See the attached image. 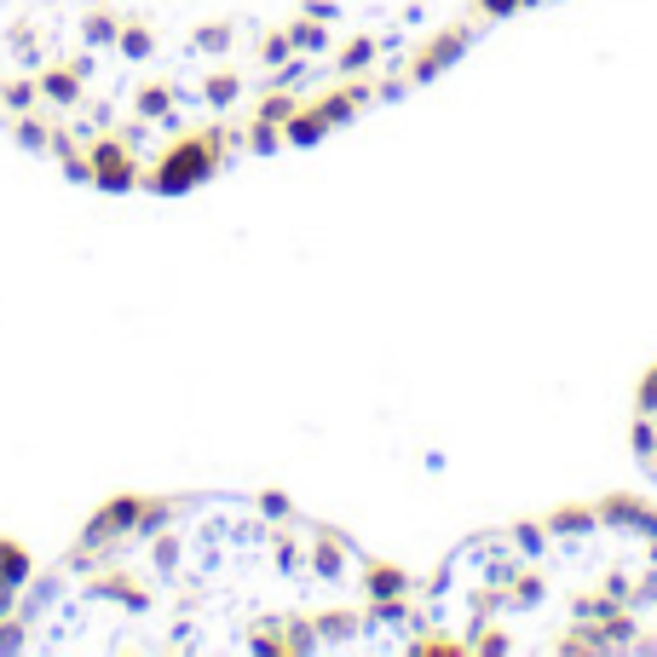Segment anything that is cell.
I'll return each instance as SVG.
<instances>
[{
	"label": "cell",
	"instance_id": "1",
	"mask_svg": "<svg viewBox=\"0 0 657 657\" xmlns=\"http://www.w3.org/2000/svg\"><path fill=\"white\" fill-rule=\"evenodd\" d=\"M231 157H243L237 121H208V128H196V133H173V144L157 157V168L144 173V191L150 196H185L196 185H208Z\"/></svg>",
	"mask_w": 657,
	"mask_h": 657
},
{
	"label": "cell",
	"instance_id": "2",
	"mask_svg": "<svg viewBox=\"0 0 657 657\" xmlns=\"http://www.w3.org/2000/svg\"><path fill=\"white\" fill-rule=\"evenodd\" d=\"M87 185L105 191V196H128L144 185V162H139V144L128 133H98L87 139Z\"/></svg>",
	"mask_w": 657,
	"mask_h": 657
},
{
	"label": "cell",
	"instance_id": "3",
	"mask_svg": "<svg viewBox=\"0 0 657 657\" xmlns=\"http://www.w3.org/2000/svg\"><path fill=\"white\" fill-rule=\"evenodd\" d=\"M364 553L352 548L346 530H328V525H312V548H306V577L317 583H346L352 571H358Z\"/></svg>",
	"mask_w": 657,
	"mask_h": 657
},
{
	"label": "cell",
	"instance_id": "4",
	"mask_svg": "<svg viewBox=\"0 0 657 657\" xmlns=\"http://www.w3.org/2000/svg\"><path fill=\"white\" fill-rule=\"evenodd\" d=\"M473 35L478 30H467V23H450V30H439L427 46H416V58L403 64V75H410V87H427V82H439V75L456 64L467 46H473Z\"/></svg>",
	"mask_w": 657,
	"mask_h": 657
},
{
	"label": "cell",
	"instance_id": "5",
	"mask_svg": "<svg viewBox=\"0 0 657 657\" xmlns=\"http://www.w3.org/2000/svg\"><path fill=\"white\" fill-rule=\"evenodd\" d=\"M87 75H93V58L82 53V58H64V64H41L35 69V82H41V105L46 110H75L87 98Z\"/></svg>",
	"mask_w": 657,
	"mask_h": 657
},
{
	"label": "cell",
	"instance_id": "6",
	"mask_svg": "<svg viewBox=\"0 0 657 657\" xmlns=\"http://www.w3.org/2000/svg\"><path fill=\"white\" fill-rule=\"evenodd\" d=\"M594 514H600V525L612 530V537H657V508L646 496H628V491H617V496H600L594 502Z\"/></svg>",
	"mask_w": 657,
	"mask_h": 657
},
{
	"label": "cell",
	"instance_id": "7",
	"mask_svg": "<svg viewBox=\"0 0 657 657\" xmlns=\"http://www.w3.org/2000/svg\"><path fill=\"white\" fill-rule=\"evenodd\" d=\"M7 133L30 150V157H53V139H58V110H23V116H7Z\"/></svg>",
	"mask_w": 657,
	"mask_h": 657
},
{
	"label": "cell",
	"instance_id": "8",
	"mask_svg": "<svg viewBox=\"0 0 657 657\" xmlns=\"http://www.w3.org/2000/svg\"><path fill=\"white\" fill-rule=\"evenodd\" d=\"M542 525H548V537L566 542V548H583L589 537H600L594 502H571V508H553V514H542Z\"/></svg>",
	"mask_w": 657,
	"mask_h": 657
},
{
	"label": "cell",
	"instance_id": "9",
	"mask_svg": "<svg viewBox=\"0 0 657 657\" xmlns=\"http://www.w3.org/2000/svg\"><path fill=\"white\" fill-rule=\"evenodd\" d=\"M387 46H398V35H352V41H341V53L328 58V75H341V82L346 75H369Z\"/></svg>",
	"mask_w": 657,
	"mask_h": 657
},
{
	"label": "cell",
	"instance_id": "10",
	"mask_svg": "<svg viewBox=\"0 0 657 657\" xmlns=\"http://www.w3.org/2000/svg\"><path fill=\"white\" fill-rule=\"evenodd\" d=\"M358 589H364V600H392V594H416V577L403 571V566H392V560H358Z\"/></svg>",
	"mask_w": 657,
	"mask_h": 657
},
{
	"label": "cell",
	"instance_id": "11",
	"mask_svg": "<svg viewBox=\"0 0 657 657\" xmlns=\"http://www.w3.org/2000/svg\"><path fill=\"white\" fill-rule=\"evenodd\" d=\"M93 594L128 605V612H150V605H157V594H150L139 577H121V571H98V577H93Z\"/></svg>",
	"mask_w": 657,
	"mask_h": 657
},
{
	"label": "cell",
	"instance_id": "12",
	"mask_svg": "<svg viewBox=\"0 0 657 657\" xmlns=\"http://www.w3.org/2000/svg\"><path fill=\"white\" fill-rule=\"evenodd\" d=\"M248 93V82H243V75L231 69V64H219V69H208V75H202V105H208V110H237V98Z\"/></svg>",
	"mask_w": 657,
	"mask_h": 657
},
{
	"label": "cell",
	"instance_id": "13",
	"mask_svg": "<svg viewBox=\"0 0 657 657\" xmlns=\"http://www.w3.org/2000/svg\"><path fill=\"white\" fill-rule=\"evenodd\" d=\"M30 577H35V553L23 548L18 537H0V583L23 594V583H30Z\"/></svg>",
	"mask_w": 657,
	"mask_h": 657
},
{
	"label": "cell",
	"instance_id": "14",
	"mask_svg": "<svg viewBox=\"0 0 657 657\" xmlns=\"http://www.w3.org/2000/svg\"><path fill=\"white\" fill-rule=\"evenodd\" d=\"M41 105V82L35 75H0V116H23Z\"/></svg>",
	"mask_w": 657,
	"mask_h": 657
},
{
	"label": "cell",
	"instance_id": "15",
	"mask_svg": "<svg viewBox=\"0 0 657 657\" xmlns=\"http://www.w3.org/2000/svg\"><path fill=\"white\" fill-rule=\"evenodd\" d=\"M271 560L283 577H306V537H294L289 525H277L271 530Z\"/></svg>",
	"mask_w": 657,
	"mask_h": 657
},
{
	"label": "cell",
	"instance_id": "16",
	"mask_svg": "<svg viewBox=\"0 0 657 657\" xmlns=\"http://www.w3.org/2000/svg\"><path fill=\"white\" fill-rule=\"evenodd\" d=\"M502 537H508V548L519 553V560H542V553H548V525L542 519H514L508 530H502Z\"/></svg>",
	"mask_w": 657,
	"mask_h": 657
},
{
	"label": "cell",
	"instance_id": "17",
	"mask_svg": "<svg viewBox=\"0 0 657 657\" xmlns=\"http://www.w3.org/2000/svg\"><path fill=\"white\" fill-rule=\"evenodd\" d=\"M116 53L128 64H144L150 53H157V30H150L144 18H121V35H116Z\"/></svg>",
	"mask_w": 657,
	"mask_h": 657
},
{
	"label": "cell",
	"instance_id": "18",
	"mask_svg": "<svg viewBox=\"0 0 657 657\" xmlns=\"http://www.w3.org/2000/svg\"><path fill=\"white\" fill-rule=\"evenodd\" d=\"M323 133H328V121H323L312 105H300V110L283 121V144H289V150H312Z\"/></svg>",
	"mask_w": 657,
	"mask_h": 657
},
{
	"label": "cell",
	"instance_id": "19",
	"mask_svg": "<svg viewBox=\"0 0 657 657\" xmlns=\"http://www.w3.org/2000/svg\"><path fill=\"white\" fill-rule=\"evenodd\" d=\"M283 30H289V41H294V53H306V58H323V53H328V23H317V18L300 12L294 23H283Z\"/></svg>",
	"mask_w": 657,
	"mask_h": 657
},
{
	"label": "cell",
	"instance_id": "20",
	"mask_svg": "<svg viewBox=\"0 0 657 657\" xmlns=\"http://www.w3.org/2000/svg\"><path fill=\"white\" fill-rule=\"evenodd\" d=\"M116 35H121V18L116 12H105V7H87L82 12V41L87 46H116Z\"/></svg>",
	"mask_w": 657,
	"mask_h": 657
},
{
	"label": "cell",
	"instance_id": "21",
	"mask_svg": "<svg viewBox=\"0 0 657 657\" xmlns=\"http://www.w3.org/2000/svg\"><path fill=\"white\" fill-rule=\"evenodd\" d=\"M231 41H237V23H225V18H214V23H202V30H191V53H231Z\"/></svg>",
	"mask_w": 657,
	"mask_h": 657
},
{
	"label": "cell",
	"instance_id": "22",
	"mask_svg": "<svg viewBox=\"0 0 657 657\" xmlns=\"http://www.w3.org/2000/svg\"><path fill=\"white\" fill-rule=\"evenodd\" d=\"M243 150L248 157H277L283 150V128H271V121H243Z\"/></svg>",
	"mask_w": 657,
	"mask_h": 657
},
{
	"label": "cell",
	"instance_id": "23",
	"mask_svg": "<svg viewBox=\"0 0 657 657\" xmlns=\"http://www.w3.org/2000/svg\"><path fill=\"white\" fill-rule=\"evenodd\" d=\"M300 110V98H294V87H266V98L255 105V116L260 121H271V128H283V121Z\"/></svg>",
	"mask_w": 657,
	"mask_h": 657
},
{
	"label": "cell",
	"instance_id": "24",
	"mask_svg": "<svg viewBox=\"0 0 657 657\" xmlns=\"http://www.w3.org/2000/svg\"><path fill=\"white\" fill-rule=\"evenodd\" d=\"M7 46H12V58H18V64L41 69V41H35V23H12V30H7Z\"/></svg>",
	"mask_w": 657,
	"mask_h": 657
},
{
	"label": "cell",
	"instance_id": "25",
	"mask_svg": "<svg viewBox=\"0 0 657 657\" xmlns=\"http://www.w3.org/2000/svg\"><path fill=\"white\" fill-rule=\"evenodd\" d=\"M289 58H294L289 30H266V35H260V64H266V69H283Z\"/></svg>",
	"mask_w": 657,
	"mask_h": 657
},
{
	"label": "cell",
	"instance_id": "26",
	"mask_svg": "<svg viewBox=\"0 0 657 657\" xmlns=\"http://www.w3.org/2000/svg\"><path fill=\"white\" fill-rule=\"evenodd\" d=\"M530 7H542V0H473V18H485V23H502V18H514V12H530Z\"/></svg>",
	"mask_w": 657,
	"mask_h": 657
},
{
	"label": "cell",
	"instance_id": "27",
	"mask_svg": "<svg viewBox=\"0 0 657 657\" xmlns=\"http://www.w3.org/2000/svg\"><path fill=\"white\" fill-rule=\"evenodd\" d=\"M260 514H266L271 525H289V519H294V502H289L283 491H260Z\"/></svg>",
	"mask_w": 657,
	"mask_h": 657
},
{
	"label": "cell",
	"instance_id": "28",
	"mask_svg": "<svg viewBox=\"0 0 657 657\" xmlns=\"http://www.w3.org/2000/svg\"><path fill=\"white\" fill-rule=\"evenodd\" d=\"M635 410L657 416V369H646V375H640V387H635Z\"/></svg>",
	"mask_w": 657,
	"mask_h": 657
},
{
	"label": "cell",
	"instance_id": "29",
	"mask_svg": "<svg viewBox=\"0 0 657 657\" xmlns=\"http://www.w3.org/2000/svg\"><path fill=\"white\" fill-rule=\"evenodd\" d=\"M306 18H317V23H341V7H335V0H306Z\"/></svg>",
	"mask_w": 657,
	"mask_h": 657
}]
</instances>
